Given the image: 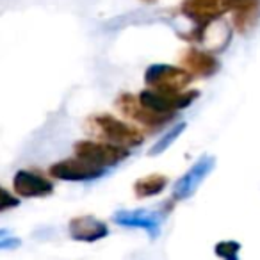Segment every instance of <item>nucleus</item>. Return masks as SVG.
<instances>
[{
	"mask_svg": "<svg viewBox=\"0 0 260 260\" xmlns=\"http://www.w3.org/2000/svg\"><path fill=\"white\" fill-rule=\"evenodd\" d=\"M182 64L192 77H210L219 70L217 59L209 52L198 50V48H189L182 55Z\"/></svg>",
	"mask_w": 260,
	"mask_h": 260,
	"instance_id": "f8f14e48",
	"label": "nucleus"
},
{
	"mask_svg": "<svg viewBox=\"0 0 260 260\" xmlns=\"http://www.w3.org/2000/svg\"><path fill=\"white\" fill-rule=\"evenodd\" d=\"M192 75L185 68L171 64H152L145 72V82L155 91H184L191 84Z\"/></svg>",
	"mask_w": 260,
	"mask_h": 260,
	"instance_id": "20e7f679",
	"label": "nucleus"
},
{
	"mask_svg": "<svg viewBox=\"0 0 260 260\" xmlns=\"http://www.w3.org/2000/svg\"><path fill=\"white\" fill-rule=\"evenodd\" d=\"M138 96L152 111L159 112V114L173 116L175 112L182 111V109H187L200 96V93L194 89H184V91L170 93V91H155L148 87V89L141 91Z\"/></svg>",
	"mask_w": 260,
	"mask_h": 260,
	"instance_id": "f03ea898",
	"label": "nucleus"
},
{
	"mask_svg": "<svg viewBox=\"0 0 260 260\" xmlns=\"http://www.w3.org/2000/svg\"><path fill=\"white\" fill-rule=\"evenodd\" d=\"M73 152H75V157H80V159L96 164V166L107 168V170L130 155L128 148H125V146L98 141H77Z\"/></svg>",
	"mask_w": 260,
	"mask_h": 260,
	"instance_id": "7ed1b4c3",
	"label": "nucleus"
},
{
	"mask_svg": "<svg viewBox=\"0 0 260 260\" xmlns=\"http://www.w3.org/2000/svg\"><path fill=\"white\" fill-rule=\"evenodd\" d=\"M260 16V2L258 0H248L241 8L235 9V27L239 30H249L256 23Z\"/></svg>",
	"mask_w": 260,
	"mask_h": 260,
	"instance_id": "4468645a",
	"label": "nucleus"
},
{
	"mask_svg": "<svg viewBox=\"0 0 260 260\" xmlns=\"http://www.w3.org/2000/svg\"><path fill=\"white\" fill-rule=\"evenodd\" d=\"M70 237L79 242H96L109 235V226L93 216L73 217L68 223Z\"/></svg>",
	"mask_w": 260,
	"mask_h": 260,
	"instance_id": "9b49d317",
	"label": "nucleus"
},
{
	"mask_svg": "<svg viewBox=\"0 0 260 260\" xmlns=\"http://www.w3.org/2000/svg\"><path fill=\"white\" fill-rule=\"evenodd\" d=\"M185 126H187V123H185V121L177 123V125H175L173 128L170 130V132H166V134H164L162 138H160L159 141L153 145V148L148 150V155L150 157H157V155H160V153L166 152V150L170 148V146L173 145V143L177 141L178 138H180L182 132L185 130Z\"/></svg>",
	"mask_w": 260,
	"mask_h": 260,
	"instance_id": "2eb2a0df",
	"label": "nucleus"
},
{
	"mask_svg": "<svg viewBox=\"0 0 260 260\" xmlns=\"http://www.w3.org/2000/svg\"><path fill=\"white\" fill-rule=\"evenodd\" d=\"M107 171V168L96 166V164L87 162L80 157H75V159H64L61 162L52 164L48 173L57 180L64 182H89L104 177Z\"/></svg>",
	"mask_w": 260,
	"mask_h": 260,
	"instance_id": "423d86ee",
	"label": "nucleus"
},
{
	"mask_svg": "<svg viewBox=\"0 0 260 260\" xmlns=\"http://www.w3.org/2000/svg\"><path fill=\"white\" fill-rule=\"evenodd\" d=\"M89 125L94 134L102 136L107 143L125 146V148H134L145 141V136L141 130L134 128L128 123L114 118L111 114H98L89 119Z\"/></svg>",
	"mask_w": 260,
	"mask_h": 260,
	"instance_id": "f257e3e1",
	"label": "nucleus"
},
{
	"mask_svg": "<svg viewBox=\"0 0 260 260\" xmlns=\"http://www.w3.org/2000/svg\"><path fill=\"white\" fill-rule=\"evenodd\" d=\"M20 205V200L16 196H13L8 189H4L0 185V212H6V210L16 209Z\"/></svg>",
	"mask_w": 260,
	"mask_h": 260,
	"instance_id": "f3484780",
	"label": "nucleus"
},
{
	"mask_svg": "<svg viewBox=\"0 0 260 260\" xmlns=\"http://www.w3.org/2000/svg\"><path fill=\"white\" fill-rule=\"evenodd\" d=\"M116 107L121 111L123 116L134 119V121L141 123V125H145V126H150V128L162 126L164 123L171 119V116L159 114V112L152 111V109L146 107V105L139 100V96H134V94H128V93L119 94L118 100H116Z\"/></svg>",
	"mask_w": 260,
	"mask_h": 260,
	"instance_id": "6e6552de",
	"label": "nucleus"
},
{
	"mask_svg": "<svg viewBox=\"0 0 260 260\" xmlns=\"http://www.w3.org/2000/svg\"><path fill=\"white\" fill-rule=\"evenodd\" d=\"M116 224L125 228H141L150 234V237L155 239L160 234L164 214L159 210L150 209H134V210H118L112 217Z\"/></svg>",
	"mask_w": 260,
	"mask_h": 260,
	"instance_id": "1a4fd4ad",
	"label": "nucleus"
},
{
	"mask_svg": "<svg viewBox=\"0 0 260 260\" xmlns=\"http://www.w3.org/2000/svg\"><path fill=\"white\" fill-rule=\"evenodd\" d=\"M241 251V244L235 241H221L216 244V255L226 260H235Z\"/></svg>",
	"mask_w": 260,
	"mask_h": 260,
	"instance_id": "dca6fc26",
	"label": "nucleus"
},
{
	"mask_svg": "<svg viewBox=\"0 0 260 260\" xmlns=\"http://www.w3.org/2000/svg\"><path fill=\"white\" fill-rule=\"evenodd\" d=\"M146 2H152V0H146Z\"/></svg>",
	"mask_w": 260,
	"mask_h": 260,
	"instance_id": "6ab92c4d",
	"label": "nucleus"
},
{
	"mask_svg": "<svg viewBox=\"0 0 260 260\" xmlns=\"http://www.w3.org/2000/svg\"><path fill=\"white\" fill-rule=\"evenodd\" d=\"M216 166V159L210 155H203L200 160H196L187 171H185L184 177H180L177 180V184L173 185V200L182 202V200H187L198 191V187L202 185V182L209 177V173Z\"/></svg>",
	"mask_w": 260,
	"mask_h": 260,
	"instance_id": "0eeeda50",
	"label": "nucleus"
},
{
	"mask_svg": "<svg viewBox=\"0 0 260 260\" xmlns=\"http://www.w3.org/2000/svg\"><path fill=\"white\" fill-rule=\"evenodd\" d=\"M166 185H168V178L164 175L153 173L136 180L134 192L138 198H152V196L160 194L166 189Z\"/></svg>",
	"mask_w": 260,
	"mask_h": 260,
	"instance_id": "ddd939ff",
	"label": "nucleus"
},
{
	"mask_svg": "<svg viewBox=\"0 0 260 260\" xmlns=\"http://www.w3.org/2000/svg\"><path fill=\"white\" fill-rule=\"evenodd\" d=\"M13 189L22 198H45L54 192V184L40 173L20 170L13 178Z\"/></svg>",
	"mask_w": 260,
	"mask_h": 260,
	"instance_id": "9d476101",
	"label": "nucleus"
},
{
	"mask_svg": "<svg viewBox=\"0 0 260 260\" xmlns=\"http://www.w3.org/2000/svg\"><path fill=\"white\" fill-rule=\"evenodd\" d=\"M22 246V241L18 237H9V235H2L0 237V249H11Z\"/></svg>",
	"mask_w": 260,
	"mask_h": 260,
	"instance_id": "a211bd4d",
	"label": "nucleus"
},
{
	"mask_svg": "<svg viewBox=\"0 0 260 260\" xmlns=\"http://www.w3.org/2000/svg\"><path fill=\"white\" fill-rule=\"evenodd\" d=\"M248 0H185L182 13L196 22L200 27L212 23L228 11H235Z\"/></svg>",
	"mask_w": 260,
	"mask_h": 260,
	"instance_id": "39448f33",
	"label": "nucleus"
}]
</instances>
